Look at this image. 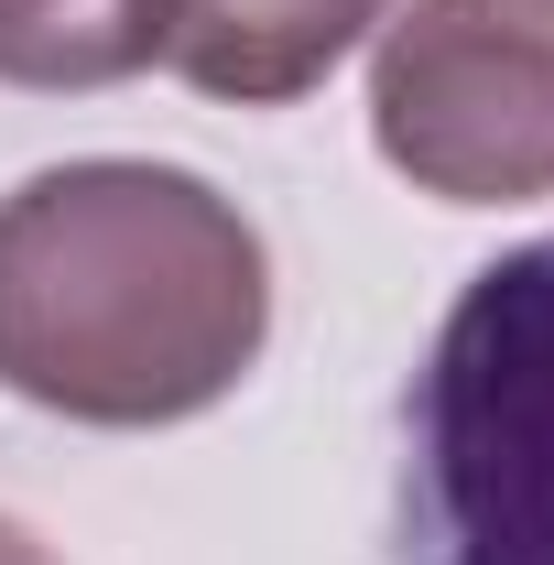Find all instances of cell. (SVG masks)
Listing matches in <instances>:
<instances>
[{"mask_svg": "<svg viewBox=\"0 0 554 565\" xmlns=\"http://www.w3.org/2000/svg\"><path fill=\"white\" fill-rule=\"evenodd\" d=\"M403 565H554V239L479 262L414 370Z\"/></svg>", "mask_w": 554, "mask_h": 565, "instance_id": "7a4b0ae2", "label": "cell"}, {"mask_svg": "<svg viewBox=\"0 0 554 565\" xmlns=\"http://www.w3.org/2000/svg\"><path fill=\"white\" fill-rule=\"evenodd\" d=\"M381 22H392V0H185L163 66L185 76L196 98L283 109V98L327 87Z\"/></svg>", "mask_w": 554, "mask_h": 565, "instance_id": "277c9868", "label": "cell"}, {"mask_svg": "<svg viewBox=\"0 0 554 565\" xmlns=\"http://www.w3.org/2000/svg\"><path fill=\"white\" fill-rule=\"evenodd\" d=\"M370 141L446 207L554 196V0H414L370 44Z\"/></svg>", "mask_w": 554, "mask_h": 565, "instance_id": "3957f363", "label": "cell"}, {"mask_svg": "<svg viewBox=\"0 0 554 565\" xmlns=\"http://www.w3.org/2000/svg\"><path fill=\"white\" fill-rule=\"evenodd\" d=\"M273 338V250L185 163L87 152L0 196V392L152 435L217 414Z\"/></svg>", "mask_w": 554, "mask_h": 565, "instance_id": "6da1fadb", "label": "cell"}, {"mask_svg": "<svg viewBox=\"0 0 554 565\" xmlns=\"http://www.w3.org/2000/svg\"><path fill=\"white\" fill-rule=\"evenodd\" d=\"M185 0H0V87L87 98L174 55Z\"/></svg>", "mask_w": 554, "mask_h": 565, "instance_id": "5b68a950", "label": "cell"}, {"mask_svg": "<svg viewBox=\"0 0 554 565\" xmlns=\"http://www.w3.org/2000/svg\"><path fill=\"white\" fill-rule=\"evenodd\" d=\"M0 565H55V555H44V544H33V533H22V522L0 511Z\"/></svg>", "mask_w": 554, "mask_h": 565, "instance_id": "8992f818", "label": "cell"}]
</instances>
